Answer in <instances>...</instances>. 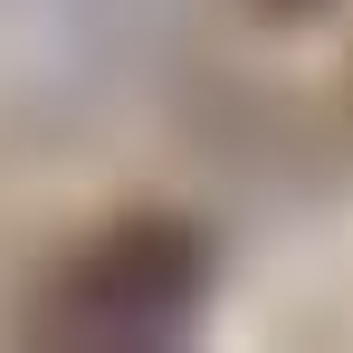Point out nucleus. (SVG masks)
Listing matches in <instances>:
<instances>
[{
    "instance_id": "nucleus-2",
    "label": "nucleus",
    "mask_w": 353,
    "mask_h": 353,
    "mask_svg": "<svg viewBox=\"0 0 353 353\" xmlns=\"http://www.w3.org/2000/svg\"><path fill=\"white\" fill-rule=\"evenodd\" d=\"M248 10H258V19H315L325 0H248Z\"/></svg>"
},
{
    "instance_id": "nucleus-1",
    "label": "nucleus",
    "mask_w": 353,
    "mask_h": 353,
    "mask_svg": "<svg viewBox=\"0 0 353 353\" xmlns=\"http://www.w3.org/2000/svg\"><path fill=\"white\" fill-rule=\"evenodd\" d=\"M201 305H210V230H191L181 210H124L39 287L29 334L77 353H124L191 334Z\"/></svg>"
}]
</instances>
